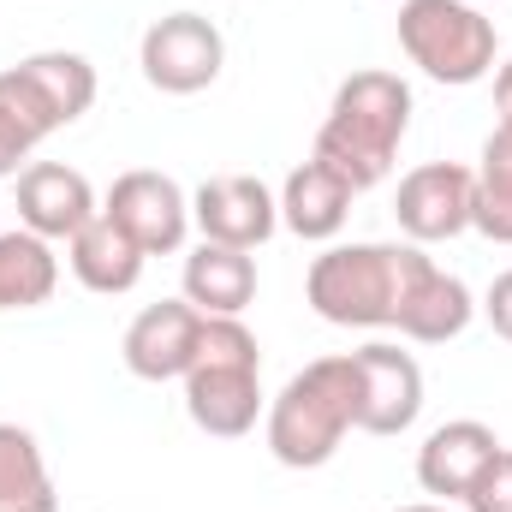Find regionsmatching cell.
I'll return each instance as SVG.
<instances>
[{
    "mask_svg": "<svg viewBox=\"0 0 512 512\" xmlns=\"http://www.w3.org/2000/svg\"><path fill=\"white\" fill-rule=\"evenodd\" d=\"M0 512H60L42 447L18 423H0Z\"/></svg>",
    "mask_w": 512,
    "mask_h": 512,
    "instance_id": "ffe728a7",
    "label": "cell"
},
{
    "mask_svg": "<svg viewBox=\"0 0 512 512\" xmlns=\"http://www.w3.org/2000/svg\"><path fill=\"white\" fill-rule=\"evenodd\" d=\"M60 286V256L36 233H0V310H36Z\"/></svg>",
    "mask_w": 512,
    "mask_h": 512,
    "instance_id": "d6986e66",
    "label": "cell"
},
{
    "mask_svg": "<svg viewBox=\"0 0 512 512\" xmlns=\"http://www.w3.org/2000/svg\"><path fill=\"white\" fill-rule=\"evenodd\" d=\"M471 316H477L471 286H465L459 274L423 262L417 280H411V292H405V304H399V322H393V328H399L405 340H417V346H447V340H459V334L471 328Z\"/></svg>",
    "mask_w": 512,
    "mask_h": 512,
    "instance_id": "9a60e30c",
    "label": "cell"
},
{
    "mask_svg": "<svg viewBox=\"0 0 512 512\" xmlns=\"http://www.w3.org/2000/svg\"><path fill=\"white\" fill-rule=\"evenodd\" d=\"M423 262V245H334L310 262L304 298L334 328H393Z\"/></svg>",
    "mask_w": 512,
    "mask_h": 512,
    "instance_id": "7a4b0ae2",
    "label": "cell"
},
{
    "mask_svg": "<svg viewBox=\"0 0 512 512\" xmlns=\"http://www.w3.org/2000/svg\"><path fill=\"white\" fill-rule=\"evenodd\" d=\"M471 197H477V173L459 167V161H423L399 179V197H393V215H399V233L411 245H441V239H459L471 227Z\"/></svg>",
    "mask_w": 512,
    "mask_h": 512,
    "instance_id": "ba28073f",
    "label": "cell"
},
{
    "mask_svg": "<svg viewBox=\"0 0 512 512\" xmlns=\"http://www.w3.org/2000/svg\"><path fill=\"white\" fill-rule=\"evenodd\" d=\"M197 340H203V310L185 298H161V304L131 316L120 352H126V370L137 382H185Z\"/></svg>",
    "mask_w": 512,
    "mask_h": 512,
    "instance_id": "8fae6325",
    "label": "cell"
},
{
    "mask_svg": "<svg viewBox=\"0 0 512 512\" xmlns=\"http://www.w3.org/2000/svg\"><path fill=\"white\" fill-rule=\"evenodd\" d=\"M185 411L203 435L239 441L262 417V352L239 316H203L197 358L185 370Z\"/></svg>",
    "mask_w": 512,
    "mask_h": 512,
    "instance_id": "277c9868",
    "label": "cell"
},
{
    "mask_svg": "<svg viewBox=\"0 0 512 512\" xmlns=\"http://www.w3.org/2000/svg\"><path fill=\"white\" fill-rule=\"evenodd\" d=\"M495 114H501V126H512V60L495 72Z\"/></svg>",
    "mask_w": 512,
    "mask_h": 512,
    "instance_id": "d4e9b609",
    "label": "cell"
},
{
    "mask_svg": "<svg viewBox=\"0 0 512 512\" xmlns=\"http://www.w3.org/2000/svg\"><path fill=\"white\" fill-rule=\"evenodd\" d=\"M495 453H501V441H495L489 423L453 417V423H441V429L417 447V483H423V495H435V501H465V489L483 477V465H489Z\"/></svg>",
    "mask_w": 512,
    "mask_h": 512,
    "instance_id": "5bb4252c",
    "label": "cell"
},
{
    "mask_svg": "<svg viewBox=\"0 0 512 512\" xmlns=\"http://www.w3.org/2000/svg\"><path fill=\"white\" fill-rule=\"evenodd\" d=\"M352 197H358V191H352L334 167H322V161L310 155V161H304V167H292V173H286V185H280V221H286L298 239L322 245V239H334V233L346 227Z\"/></svg>",
    "mask_w": 512,
    "mask_h": 512,
    "instance_id": "2e32d148",
    "label": "cell"
},
{
    "mask_svg": "<svg viewBox=\"0 0 512 512\" xmlns=\"http://www.w3.org/2000/svg\"><path fill=\"white\" fill-rule=\"evenodd\" d=\"M358 429V376L352 352L304 364L268 405V453L286 471H316L340 453V441Z\"/></svg>",
    "mask_w": 512,
    "mask_h": 512,
    "instance_id": "3957f363",
    "label": "cell"
},
{
    "mask_svg": "<svg viewBox=\"0 0 512 512\" xmlns=\"http://www.w3.org/2000/svg\"><path fill=\"white\" fill-rule=\"evenodd\" d=\"M90 102H96V66L84 54L48 48V54H30V60L0 72V108L36 143L54 137L60 126H72V120H84Z\"/></svg>",
    "mask_w": 512,
    "mask_h": 512,
    "instance_id": "8992f818",
    "label": "cell"
},
{
    "mask_svg": "<svg viewBox=\"0 0 512 512\" xmlns=\"http://www.w3.org/2000/svg\"><path fill=\"white\" fill-rule=\"evenodd\" d=\"M66 262H72L78 286H90L102 298H120V292H131L143 280V262L149 256L137 251V239H131L126 227H114L108 215H96V221H84L66 239Z\"/></svg>",
    "mask_w": 512,
    "mask_h": 512,
    "instance_id": "e0dca14e",
    "label": "cell"
},
{
    "mask_svg": "<svg viewBox=\"0 0 512 512\" xmlns=\"http://www.w3.org/2000/svg\"><path fill=\"white\" fill-rule=\"evenodd\" d=\"M483 316H489V328L512 346V268L495 274V286H489V298H483Z\"/></svg>",
    "mask_w": 512,
    "mask_h": 512,
    "instance_id": "cb8c5ba5",
    "label": "cell"
},
{
    "mask_svg": "<svg viewBox=\"0 0 512 512\" xmlns=\"http://www.w3.org/2000/svg\"><path fill=\"white\" fill-rule=\"evenodd\" d=\"M102 215H108L114 227H126L143 256L179 251L185 233H191V197L179 191V179H167V173H155V167H131V173H120Z\"/></svg>",
    "mask_w": 512,
    "mask_h": 512,
    "instance_id": "9c48e42d",
    "label": "cell"
},
{
    "mask_svg": "<svg viewBox=\"0 0 512 512\" xmlns=\"http://www.w3.org/2000/svg\"><path fill=\"white\" fill-rule=\"evenodd\" d=\"M399 48L423 78L465 90L495 72V18H483L471 0H405Z\"/></svg>",
    "mask_w": 512,
    "mask_h": 512,
    "instance_id": "5b68a950",
    "label": "cell"
},
{
    "mask_svg": "<svg viewBox=\"0 0 512 512\" xmlns=\"http://www.w3.org/2000/svg\"><path fill=\"white\" fill-rule=\"evenodd\" d=\"M465 507L471 512H512V447H501L483 465V477L465 489Z\"/></svg>",
    "mask_w": 512,
    "mask_h": 512,
    "instance_id": "7402d4cb",
    "label": "cell"
},
{
    "mask_svg": "<svg viewBox=\"0 0 512 512\" xmlns=\"http://www.w3.org/2000/svg\"><path fill=\"white\" fill-rule=\"evenodd\" d=\"M471 227L495 245H512V126H495L477 161V197H471Z\"/></svg>",
    "mask_w": 512,
    "mask_h": 512,
    "instance_id": "44dd1931",
    "label": "cell"
},
{
    "mask_svg": "<svg viewBox=\"0 0 512 512\" xmlns=\"http://www.w3.org/2000/svg\"><path fill=\"white\" fill-rule=\"evenodd\" d=\"M96 215H102L96 191H90V179L78 167H66V161H30L18 173V221H24V233H36V239L54 245V239H72Z\"/></svg>",
    "mask_w": 512,
    "mask_h": 512,
    "instance_id": "4fadbf2b",
    "label": "cell"
},
{
    "mask_svg": "<svg viewBox=\"0 0 512 512\" xmlns=\"http://www.w3.org/2000/svg\"><path fill=\"white\" fill-rule=\"evenodd\" d=\"M30 149H36V137L0 108V179H18V167L30 161Z\"/></svg>",
    "mask_w": 512,
    "mask_h": 512,
    "instance_id": "603a6c76",
    "label": "cell"
},
{
    "mask_svg": "<svg viewBox=\"0 0 512 512\" xmlns=\"http://www.w3.org/2000/svg\"><path fill=\"white\" fill-rule=\"evenodd\" d=\"M352 376H358V429L364 435H405L423 411V370L411 352L370 340L352 352Z\"/></svg>",
    "mask_w": 512,
    "mask_h": 512,
    "instance_id": "30bf717a",
    "label": "cell"
},
{
    "mask_svg": "<svg viewBox=\"0 0 512 512\" xmlns=\"http://www.w3.org/2000/svg\"><path fill=\"white\" fill-rule=\"evenodd\" d=\"M411 131V84L399 72H352L334 90V108L316 131V161L334 167L352 191H370L393 173V155Z\"/></svg>",
    "mask_w": 512,
    "mask_h": 512,
    "instance_id": "6da1fadb",
    "label": "cell"
},
{
    "mask_svg": "<svg viewBox=\"0 0 512 512\" xmlns=\"http://www.w3.org/2000/svg\"><path fill=\"white\" fill-rule=\"evenodd\" d=\"M256 298V256L233 251L203 239L197 251L185 256V304H197L203 316H239Z\"/></svg>",
    "mask_w": 512,
    "mask_h": 512,
    "instance_id": "ac0fdd59",
    "label": "cell"
},
{
    "mask_svg": "<svg viewBox=\"0 0 512 512\" xmlns=\"http://www.w3.org/2000/svg\"><path fill=\"white\" fill-rule=\"evenodd\" d=\"M137 66L143 78L161 90V96H197L221 78L227 66V36L215 30V18L203 12H167L143 30V48H137Z\"/></svg>",
    "mask_w": 512,
    "mask_h": 512,
    "instance_id": "52a82bcc",
    "label": "cell"
},
{
    "mask_svg": "<svg viewBox=\"0 0 512 512\" xmlns=\"http://www.w3.org/2000/svg\"><path fill=\"white\" fill-rule=\"evenodd\" d=\"M393 512H447L441 501H417V507H393Z\"/></svg>",
    "mask_w": 512,
    "mask_h": 512,
    "instance_id": "484cf974",
    "label": "cell"
},
{
    "mask_svg": "<svg viewBox=\"0 0 512 512\" xmlns=\"http://www.w3.org/2000/svg\"><path fill=\"white\" fill-rule=\"evenodd\" d=\"M191 221H197L203 239H215V245L256 251V245L280 227V197H274L262 179H251V173H221V179H203V185H197Z\"/></svg>",
    "mask_w": 512,
    "mask_h": 512,
    "instance_id": "7c38bea8",
    "label": "cell"
}]
</instances>
